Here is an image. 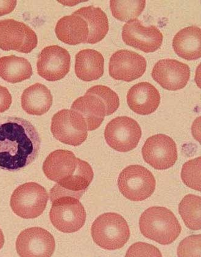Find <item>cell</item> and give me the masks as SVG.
<instances>
[{"instance_id":"obj_1","label":"cell","mask_w":201,"mask_h":257,"mask_svg":"<svg viewBox=\"0 0 201 257\" xmlns=\"http://www.w3.org/2000/svg\"><path fill=\"white\" fill-rule=\"evenodd\" d=\"M40 147V137L30 121L18 117L0 118V169H24L36 160Z\"/></svg>"},{"instance_id":"obj_2","label":"cell","mask_w":201,"mask_h":257,"mask_svg":"<svg viewBox=\"0 0 201 257\" xmlns=\"http://www.w3.org/2000/svg\"><path fill=\"white\" fill-rule=\"evenodd\" d=\"M140 229L143 235L162 245H168L180 235L182 228L172 212L164 207L153 206L142 214Z\"/></svg>"},{"instance_id":"obj_3","label":"cell","mask_w":201,"mask_h":257,"mask_svg":"<svg viewBox=\"0 0 201 257\" xmlns=\"http://www.w3.org/2000/svg\"><path fill=\"white\" fill-rule=\"evenodd\" d=\"M94 241L106 250H115L124 247L129 241V226L124 217L115 213L100 215L92 226Z\"/></svg>"},{"instance_id":"obj_4","label":"cell","mask_w":201,"mask_h":257,"mask_svg":"<svg viewBox=\"0 0 201 257\" xmlns=\"http://www.w3.org/2000/svg\"><path fill=\"white\" fill-rule=\"evenodd\" d=\"M50 220L54 227L61 232H76L84 225L86 212L78 198L60 197L52 201Z\"/></svg>"},{"instance_id":"obj_5","label":"cell","mask_w":201,"mask_h":257,"mask_svg":"<svg viewBox=\"0 0 201 257\" xmlns=\"http://www.w3.org/2000/svg\"><path fill=\"white\" fill-rule=\"evenodd\" d=\"M49 195L44 187L36 183H26L14 191L10 205L14 213L24 219H34L42 214Z\"/></svg>"},{"instance_id":"obj_6","label":"cell","mask_w":201,"mask_h":257,"mask_svg":"<svg viewBox=\"0 0 201 257\" xmlns=\"http://www.w3.org/2000/svg\"><path fill=\"white\" fill-rule=\"evenodd\" d=\"M118 186L124 197L133 202H141L152 196L156 181L149 170L140 165H132L120 173Z\"/></svg>"},{"instance_id":"obj_7","label":"cell","mask_w":201,"mask_h":257,"mask_svg":"<svg viewBox=\"0 0 201 257\" xmlns=\"http://www.w3.org/2000/svg\"><path fill=\"white\" fill-rule=\"evenodd\" d=\"M88 126L82 116L76 111H58L52 120L51 131L54 138L63 144L78 147L88 138Z\"/></svg>"},{"instance_id":"obj_8","label":"cell","mask_w":201,"mask_h":257,"mask_svg":"<svg viewBox=\"0 0 201 257\" xmlns=\"http://www.w3.org/2000/svg\"><path fill=\"white\" fill-rule=\"evenodd\" d=\"M142 134V128L136 120L128 116H118L106 125L104 138L112 149L126 153L136 149Z\"/></svg>"},{"instance_id":"obj_9","label":"cell","mask_w":201,"mask_h":257,"mask_svg":"<svg viewBox=\"0 0 201 257\" xmlns=\"http://www.w3.org/2000/svg\"><path fill=\"white\" fill-rule=\"evenodd\" d=\"M38 39L34 31L14 19L0 21V49L29 54L38 46Z\"/></svg>"},{"instance_id":"obj_10","label":"cell","mask_w":201,"mask_h":257,"mask_svg":"<svg viewBox=\"0 0 201 257\" xmlns=\"http://www.w3.org/2000/svg\"><path fill=\"white\" fill-rule=\"evenodd\" d=\"M145 162L157 170L171 168L178 160L176 144L172 139L159 134L146 140L142 149Z\"/></svg>"},{"instance_id":"obj_11","label":"cell","mask_w":201,"mask_h":257,"mask_svg":"<svg viewBox=\"0 0 201 257\" xmlns=\"http://www.w3.org/2000/svg\"><path fill=\"white\" fill-rule=\"evenodd\" d=\"M122 38L128 46L145 53L154 52L160 49L164 38L157 27H145L138 19H131L124 25Z\"/></svg>"},{"instance_id":"obj_12","label":"cell","mask_w":201,"mask_h":257,"mask_svg":"<svg viewBox=\"0 0 201 257\" xmlns=\"http://www.w3.org/2000/svg\"><path fill=\"white\" fill-rule=\"evenodd\" d=\"M55 240L49 231L40 227L25 229L16 241V250L22 257H50L55 250Z\"/></svg>"},{"instance_id":"obj_13","label":"cell","mask_w":201,"mask_h":257,"mask_svg":"<svg viewBox=\"0 0 201 257\" xmlns=\"http://www.w3.org/2000/svg\"><path fill=\"white\" fill-rule=\"evenodd\" d=\"M70 65V55L66 49L58 46H48L38 55V72L44 79L55 82L66 76Z\"/></svg>"},{"instance_id":"obj_14","label":"cell","mask_w":201,"mask_h":257,"mask_svg":"<svg viewBox=\"0 0 201 257\" xmlns=\"http://www.w3.org/2000/svg\"><path fill=\"white\" fill-rule=\"evenodd\" d=\"M146 65L143 56L130 50H120L112 55L108 70L114 79L130 82L144 74Z\"/></svg>"},{"instance_id":"obj_15","label":"cell","mask_w":201,"mask_h":257,"mask_svg":"<svg viewBox=\"0 0 201 257\" xmlns=\"http://www.w3.org/2000/svg\"><path fill=\"white\" fill-rule=\"evenodd\" d=\"M152 77L162 87L170 91L182 89L190 77V69L185 63L172 59H164L156 64Z\"/></svg>"},{"instance_id":"obj_16","label":"cell","mask_w":201,"mask_h":257,"mask_svg":"<svg viewBox=\"0 0 201 257\" xmlns=\"http://www.w3.org/2000/svg\"><path fill=\"white\" fill-rule=\"evenodd\" d=\"M80 160L70 151L56 150L44 162V174L50 180L56 183L62 182L76 173Z\"/></svg>"},{"instance_id":"obj_17","label":"cell","mask_w":201,"mask_h":257,"mask_svg":"<svg viewBox=\"0 0 201 257\" xmlns=\"http://www.w3.org/2000/svg\"><path fill=\"white\" fill-rule=\"evenodd\" d=\"M94 176L90 165L80 159L76 173L62 182L56 183L51 189L50 199L52 201L66 195L80 199L93 181Z\"/></svg>"},{"instance_id":"obj_18","label":"cell","mask_w":201,"mask_h":257,"mask_svg":"<svg viewBox=\"0 0 201 257\" xmlns=\"http://www.w3.org/2000/svg\"><path fill=\"white\" fill-rule=\"evenodd\" d=\"M128 106L134 112L148 115L157 110L160 102V95L154 86L148 82L138 83L127 94Z\"/></svg>"},{"instance_id":"obj_19","label":"cell","mask_w":201,"mask_h":257,"mask_svg":"<svg viewBox=\"0 0 201 257\" xmlns=\"http://www.w3.org/2000/svg\"><path fill=\"white\" fill-rule=\"evenodd\" d=\"M71 110L82 114L89 131L100 127L106 116L104 102L96 95L91 93H86L84 96L75 100L72 103Z\"/></svg>"},{"instance_id":"obj_20","label":"cell","mask_w":201,"mask_h":257,"mask_svg":"<svg viewBox=\"0 0 201 257\" xmlns=\"http://www.w3.org/2000/svg\"><path fill=\"white\" fill-rule=\"evenodd\" d=\"M55 33L58 40L72 46L86 43L89 34L88 24L82 17L74 13L58 22Z\"/></svg>"},{"instance_id":"obj_21","label":"cell","mask_w":201,"mask_h":257,"mask_svg":"<svg viewBox=\"0 0 201 257\" xmlns=\"http://www.w3.org/2000/svg\"><path fill=\"white\" fill-rule=\"evenodd\" d=\"M104 57L96 50H80L76 55L75 74L85 82L96 80L104 74Z\"/></svg>"},{"instance_id":"obj_22","label":"cell","mask_w":201,"mask_h":257,"mask_svg":"<svg viewBox=\"0 0 201 257\" xmlns=\"http://www.w3.org/2000/svg\"><path fill=\"white\" fill-rule=\"evenodd\" d=\"M172 47L178 57L186 60L199 59L201 57V29L191 26L178 32L172 41Z\"/></svg>"},{"instance_id":"obj_23","label":"cell","mask_w":201,"mask_h":257,"mask_svg":"<svg viewBox=\"0 0 201 257\" xmlns=\"http://www.w3.org/2000/svg\"><path fill=\"white\" fill-rule=\"evenodd\" d=\"M21 99L22 108L32 115H43L48 112L52 104L51 91L41 83H36L24 89Z\"/></svg>"},{"instance_id":"obj_24","label":"cell","mask_w":201,"mask_h":257,"mask_svg":"<svg viewBox=\"0 0 201 257\" xmlns=\"http://www.w3.org/2000/svg\"><path fill=\"white\" fill-rule=\"evenodd\" d=\"M74 14L82 17L88 24L89 34L86 43L96 44L107 35L108 31V16L100 8L90 6L80 8Z\"/></svg>"},{"instance_id":"obj_25","label":"cell","mask_w":201,"mask_h":257,"mask_svg":"<svg viewBox=\"0 0 201 257\" xmlns=\"http://www.w3.org/2000/svg\"><path fill=\"white\" fill-rule=\"evenodd\" d=\"M32 75V66L26 58L15 55L0 58V77L6 82H22L29 79Z\"/></svg>"},{"instance_id":"obj_26","label":"cell","mask_w":201,"mask_h":257,"mask_svg":"<svg viewBox=\"0 0 201 257\" xmlns=\"http://www.w3.org/2000/svg\"><path fill=\"white\" fill-rule=\"evenodd\" d=\"M200 197L189 194L184 197L178 205V211L187 227L192 230L201 228Z\"/></svg>"},{"instance_id":"obj_27","label":"cell","mask_w":201,"mask_h":257,"mask_svg":"<svg viewBox=\"0 0 201 257\" xmlns=\"http://www.w3.org/2000/svg\"><path fill=\"white\" fill-rule=\"evenodd\" d=\"M110 10L112 15L117 20L126 22L131 19H138L144 10L145 0L139 1L110 2Z\"/></svg>"},{"instance_id":"obj_28","label":"cell","mask_w":201,"mask_h":257,"mask_svg":"<svg viewBox=\"0 0 201 257\" xmlns=\"http://www.w3.org/2000/svg\"><path fill=\"white\" fill-rule=\"evenodd\" d=\"M200 161L197 158L187 162L182 167L181 178L184 184L196 191H200Z\"/></svg>"},{"instance_id":"obj_29","label":"cell","mask_w":201,"mask_h":257,"mask_svg":"<svg viewBox=\"0 0 201 257\" xmlns=\"http://www.w3.org/2000/svg\"><path fill=\"white\" fill-rule=\"evenodd\" d=\"M96 95L102 100L106 106V116L111 115L117 110L120 106L118 95L112 89L106 86L96 85L92 86L86 92Z\"/></svg>"},{"instance_id":"obj_30","label":"cell","mask_w":201,"mask_h":257,"mask_svg":"<svg viewBox=\"0 0 201 257\" xmlns=\"http://www.w3.org/2000/svg\"><path fill=\"white\" fill-rule=\"evenodd\" d=\"M178 256H200V234L187 237L180 243Z\"/></svg>"},{"instance_id":"obj_31","label":"cell","mask_w":201,"mask_h":257,"mask_svg":"<svg viewBox=\"0 0 201 257\" xmlns=\"http://www.w3.org/2000/svg\"><path fill=\"white\" fill-rule=\"evenodd\" d=\"M126 256H162V254L152 245L138 242L130 248Z\"/></svg>"},{"instance_id":"obj_32","label":"cell","mask_w":201,"mask_h":257,"mask_svg":"<svg viewBox=\"0 0 201 257\" xmlns=\"http://www.w3.org/2000/svg\"><path fill=\"white\" fill-rule=\"evenodd\" d=\"M12 102V97L7 88L0 85V113L10 109Z\"/></svg>"},{"instance_id":"obj_33","label":"cell","mask_w":201,"mask_h":257,"mask_svg":"<svg viewBox=\"0 0 201 257\" xmlns=\"http://www.w3.org/2000/svg\"><path fill=\"white\" fill-rule=\"evenodd\" d=\"M16 1H0V16L8 15L15 9Z\"/></svg>"},{"instance_id":"obj_34","label":"cell","mask_w":201,"mask_h":257,"mask_svg":"<svg viewBox=\"0 0 201 257\" xmlns=\"http://www.w3.org/2000/svg\"><path fill=\"white\" fill-rule=\"evenodd\" d=\"M4 233H2V230L0 229V249L4 247Z\"/></svg>"}]
</instances>
